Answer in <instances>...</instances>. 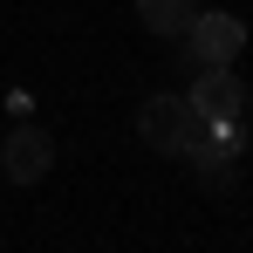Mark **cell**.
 I'll use <instances>...</instances> for the list:
<instances>
[{"label":"cell","mask_w":253,"mask_h":253,"mask_svg":"<svg viewBox=\"0 0 253 253\" xmlns=\"http://www.w3.org/2000/svg\"><path fill=\"white\" fill-rule=\"evenodd\" d=\"M137 130H144V144L151 151H165V158H185L192 144H199V110H192V96H144V110H137Z\"/></svg>","instance_id":"1"},{"label":"cell","mask_w":253,"mask_h":253,"mask_svg":"<svg viewBox=\"0 0 253 253\" xmlns=\"http://www.w3.org/2000/svg\"><path fill=\"white\" fill-rule=\"evenodd\" d=\"M48 165H55V144H48L35 124H21L14 137H7V151H0V171H7L14 185H35V178H48Z\"/></svg>","instance_id":"4"},{"label":"cell","mask_w":253,"mask_h":253,"mask_svg":"<svg viewBox=\"0 0 253 253\" xmlns=\"http://www.w3.org/2000/svg\"><path fill=\"white\" fill-rule=\"evenodd\" d=\"M192 165H199V185L206 192H233V158H219V151H185Z\"/></svg>","instance_id":"6"},{"label":"cell","mask_w":253,"mask_h":253,"mask_svg":"<svg viewBox=\"0 0 253 253\" xmlns=\"http://www.w3.org/2000/svg\"><path fill=\"white\" fill-rule=\"evenodd\" d=\"M178 42L192 48V62H199V69H226V62H240L247 28H240V14H192V28H185Z\"/></svg>","instance_id":"2"},{"label":"cell","mask_w":253,"mask_h":253,"mask_svg":"<svg viewBox=\"0 0 253 253\" xmlns=\"http://www.w3.org/2000/svg\"><path fill=\"white\" fill-rule=\"evenodd\" d=\"M137 14H144V28H151V35L178 42V35L192 28V14H199V7H192V0H137Z\"/></svg>","instance_id":"5"},{"label":"cell","mask_w":253,"mask_h":253,"mask_svg":"<svg viewBox=\"0 0 253 253\" xmlns=\"http://www.w3.org/2000/svg\"><path fill=\"white\" fill-rule=\"evenodd\" d=\"M247 96L253 89L233 76V62L226 69H199V89H192V110H199V124H219V117H247Z\"/></svg>","instance_id":"3"}]
</instances>
